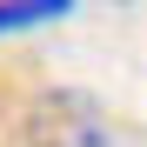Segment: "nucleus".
<instances>
[{
  "instance_id": "f257e3e1",
  "label": "nucleus",
  "mask_w": 147,
  "mask_h": 147,
  "mask_svg": "<svg viewBox=\"0 0 147 147\" xmlns=\"http://www.w3.org/2000/svg\"><path fill=\"white\" fill-rule=\"evenodd\" d=\"M20 140L27 147H114V120H107V107L94 100V94L54 87V94H40L27 107Z\"/></svg>"
},
{
  "instance_id": "f03ea898",
  "label": "nucleus",
  "mask_w": 147,
  "mask_h": 147,
  "mask_svg": "<svg viewBox=\"0 0 147 147\" xmlns=\"http://www.w3.org/2000/svg\"><path fill=\"white\" fill-rule=\"evenodd\" d=\"M67 13H74V0H0V34H27V27H47Z\"/></svg>"
}]
</instances>
